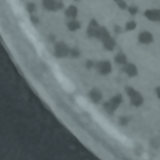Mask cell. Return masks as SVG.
<instances>
[{
    "instance_id": "cell-1",
    "label": "cell",
    "mask_w": 160,
    "mask_h": 160,
    "mask_svg": "<svg viewBox=\"0 0 160 160\" xmlns=\"http://www.w3.org/2000/svg\"><path fill=\"white\" fill-rule=\"evenodd\" d=\"M125 92H126V95H128V98H129V100H130L132 106L139 108V106H141L144 104V96L136 89H134L131 86H126L125 88Z\"/></svg>"
},
{
    "instance_id": "cell-2",
    "label": "cell",
    "mask_w": 160,
    "mask_h": 160,
    "mask_svg": "<svg viewBox=\"0 0 160 160\" xmlns=\"http://www.w3.org/2000/svg\"><path fill=\"white\" fill-rule=\"evenodd\" d=\"M122 102V96L120 94H116L114 95L112 98H110L108 101L104 102V109L109 112V114H114L115 110L120 106V104Z\"/></svg>"
},
{
    "instance_id": "cell-3",
    "label": "cell",
    "mask_w": 160,
    "mask_h": 160,
    "mask_svg": "<svg viewBox=\"0 0 160 160\" xmlns=\"http://www.w3.org/2000/svg\"><path fill=\"white\" fill-rule=\"evenodd\" d=\"M95 69L100 75H108L111 72L112 66H111V62L109 60H101V61H98L95 64Z\"/></svg>"
},
{
    "instance_id": "cell-4",
    "label": "cell",
    "mask_w": 160,
    "mask_h": 160,
    "mask_svg": "<svg viewBox=\"0 0 160 160\" xmlns=\"http://www.w3.org/2000/svg\"><path fill=\"white\" fill-rule=\"evenodd\" d=\"M138 41L141 45H150L154 41V35H152V32H150L148 30H144L138 35Z\"/></svg>"
},
{
    "instance_id": "cell-5",
    "label": "cell",
    "mask_w": 160,
    "mask_h": 160,
    "mask_svg": "<svg viewBox=\"0 0 160 160\" xmlns=\"http://www.w3.org/2000/svg\"><path fill=\"white\" fill-rule=\"evenodd\" d=\"M144 16L152 22H160V9H148L144 11Z\"/></svg>"
},
{
    "instance_id": "cell-6",
    "label": "cell",
    "mask_w": 160,
    "mask_h": 160,
    "mask_svg": "<svg viewBox=\"0 0 160 160\" xmlns=\"http://www.w3.org/2000/svg\"><path fill=\"white\" fill-rule=\"evenodd\" d=\"M121 70H122L129 78H135V76L138 75V72H139L136 65L132 64V62H126V64L121 68Z\"/></svg>"
},
{
    "instance_id": "cell-7",
    "label": "cell",
    "mask_w": 160,
    "mask_h": 160,
    "mask_svg": "<svg viewBox=\"0 0 160 160\" xmlns=\"http://www.w3.org/2000/svg\"><path fill=\"white\" fill-rule=\"evenodd\" d=\"M89 98H90V100H91L94 104H99V102H101V100H102V92H101L99 89L94 88V89H91V90L89 91Z\"/></svg>"
},
{
    "instance_id": "cell-8",
    "label": "cell",
    "mask_w": 160,
    "mask_h": 160,
    "mask_svg": "<svg viewBox=\"0 0 160 160\" xmlns=\"http://www.w3.org/2000/svg\"><path fill=\"white\" fill-rule=\"evenodd\" d=\"M114 60H115V62H116L118 65H121V66H124L126 62H129V61H128V56H126L124 52H118V54L115 55Z\"/></svg>"
},
{
    "instance_id": "cell-9",
    "label": "cell",
    "mask_w": 160,
    "mask_h": 160,
    "mask_svg": "<svg viewBox=\"0 0 160 160\" xmlns=\"http://www.w3.org/2000/svg\"><path fill=\"white\" fill-rule=\"evenodd\" d=\"M136 26H138V25H136V21H134V20H129V21H126L124 30H125V31H132V30L136 29Z\"/></svg>"
},
{
    "instance_id": "cell-10",
    "label": "cell",
    "mask_w": 160,
    "mask_h": 160,
    "mask_svg": "<svg viewBox=\"0 0 160 160\" xmlns=\"http://www.w3.org/2000/svg\"><path fill=\"white\" fill-rule=\"evenodd\" d=\"M119 122H120V125L126 126V125L130 122V116H121V118L119 119Z\"/></svg>"
},
{
    "instance_id": "cell-11",
    "label": "cell",
    "mask_w": 160,
    "mask_h": 160,
    "mask_svg": "<svg viewBox=\"0 0 160 160\" xmlns=\"http://www.w3.org/2000/svg\"><path fill=\"white\" fill-rule=\"evenodd\" d=\"M128 11L130 12V15H136L138 11H139V9H138V6H135V5H130V6L128 8Z\"/></svg>"
},
{
    "instance_id": "cell-12",
    "label": "cell",
    "mask_w": 160,
    "mask_h": 160,
    "mask_svg": "<svg viewBox=\"0 0 160 160\" xmlns=\"http://www.w3.org/2000/svg\"><path fill=\"white\" fill-rule=\"evenodd\" d=\"M155 94H156V98L160 99V85L155 88Z\"/></svg>"
},
{
    "instance_id": "cell-13",
    "label": "cell",
    "mask_w": 160,
    "mask_h": 160,
    "mask_svg": "<svg viewBox=\"0 0 160 160\" xmlns=\"http://www.w3.org/2000/svg\"><path fill=\"white\" fill-rule=\"evenodd\" d=\"M114 1H116V2H118V1H119V0H114Z\"/></svg>"
}]
</instances>
